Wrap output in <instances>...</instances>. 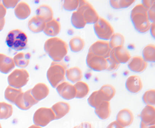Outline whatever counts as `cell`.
<instances>
[{
	"label": "cell",
	"mask_w": 155,
	"mask_h": 128,
	"mask_svg": "<svg viewBox=\"0 0 155 128\" xmlns=\"http://www.w3.org/2000/svg\"><path fill=\"white\" fill-rule=\"evenodd\" d=\"M142 5L146 8L147 11L155 5V0H144L142 1Z\"/></svg>",
	"instance_id": "43"
},
{
	"label": "cell",
	"mask_w": 155,
	"mask_h": 128,
	"mask_svg": "<svg viewBox=\"0 0 155 128\" xmlns=\"http://www.w3.org/2000/svg\"><path fill=\"white\" fill-rule=\"evenodd\" d=\"M9 86L16 89H21L28 83L29 74L24 69H17L13 71L8 77Z\"/></svg>",
	"instance_id": "5"
},
{
	"label": "cell",
	"mask_w": 155,
	"mask_h": 128,
	"mask_svg": "<svg viewBox=\"0 0 155 128\" xmlns=\"http://www.w3.org/2000/svg\"><path fill=\"white\" fill-rule=\"evenodd\" d=\"M55 120V115L51 108H41L35 112L33 122L35 125L45 127Z\"/></svg>",
	"instance_id": "7"
},
{
	"label": "cell",
	"mask_w": 155,
	"mask_h": 128,
	"mask_svg": "<svg viewBox=\"0 0 155 128\" xmlns=\"http://www.w3.org/2000/svg\"><path fill=\"white\" fill-rule=\"evenodd\" d=\"M107 128H124L121 126L117 121L112 122V123L109 124Z\"/></svg>",
	"instance_id": "45"
},
{
	"label": "cell",
	"mask_w": 155,
	"mask_h": 128,
	"mask_svg": "<svg viewBox=\"0 0 155 128\" xmlns=\"http://www.w3.org/2000/svg\"><path fill=\"white\" fill-rule=\"evenodd\" d=\"M28 37L22 31L13 30L10 32L6 38L8 46L15 51H21L26 49L28 44Z\"/></svg>",
	"instance_id": "4"
},
{
	"label": "cell",
	"mask_w": 155,
	"mask_h": 128,
	"mask_svg": "<svg viewBox=\"0 0 155 128\" xmlns=\"http://www.w3.org/2000/svg\"><path fill=\"white\" fill-rule=\"evenodd\" d=\"M155 22H152L151 24H150V33H151V35L153 38H155Z\"/></svg>",
	"instance_id": "47"
},
{
	"label": "cell",
	"mask_w": 155,
	"mask_h": 128,
	"mask_svg": "<svg viewBox=\"0 0 155 128\" xmlns=\"http://www.w3.org/2000/svg\"><path fill=\"white\" fill-rule=\"evenodd\" d=\"M94 29L98 38L104 41L110 40L114 34V29L110 23L101 17L94 23Z\"/></svg>",
	"instance_id": "6"
},
{
	"label": "cell",
	"mask_w": 155,
	"mask_h": 128,
	"mask_svg": "<svg viewBox=\"0 0 155 128\" xmlns=\"http://www.w3.org/2000/svg\"><path fill=\"white\" fill-rule=\"evenodd\" d=\"M74 128H92L91 125L88 123H84Z\"/></svg>",
	"instance_id": "46"
},
{
	"label": "cell",
	"mask_w": 155,
	"mask_h": 128,
	"mask_svg": "<svg viewBox=\"0 0 155 128\" xmlns=\"http://www.w3.org/2000/svg\"><path fill=\"white\" fill-rule=\"evenodd\" d=\"M126 87L130 92L137 93L142 88V83L140 78L136 75L130 76L126 81Z\"/></svg>",
	"instance_id": "17"
},
{
	"label": "cell",
	"mask_w": 155,
	"mask_h": 128,
	"mask_svg": "<svg viewBox=\"0 0 155 128\" xmlns=\"http://www.w3.org/2000/svg\"><path fill=\"white\" fill-rule=\"evenodd\" d=\"M107 62V70L108 71H113L116 70L118 68L120 64L117 63L114 60L112 59L110 57L106 59Z\"/></svg>",
	"instance_id": "40"
},
{
	"label": "cell",
	"mask_w": 155,
	"mask_h": 128,
	"mask_svg": "<svg viewBox=\"0 0 155 128\" xmlns=\"http://www.w3.org/2000/svg\"><path fill=\"white\" fill-rule=\"evenodd\" d=\"M44 50L53 61L61 62L67 55L68 46L60 38L53 37L47 40L44 44Z\"/></svg>",
	"instance_id": "1"
},
{
	"label": "cell",
	"mask_w": 155,
	"mask_h": 128,
	"mask_svg": "<svg viewBox=\"0 0 155 128\" xmlns=\"http://www.w3.org/2000/svg\"><path fill=\"white\" fill-rule=\"evenodd\" d=\"M104 101H105L99 90L92 93L88 99V102L89 105L95 108Z\"/></svg>",
	"instance_id": "31"
},
{
	"label": "cell",
	"mask_w": 155,
	"mask_h": 128,
	"mask_svg": "<svg viewBox=\"0 0 155 128\" xmlns=\"http://www.w3.org/2000/svg\"><path fill=\"white\" fill-rule=\"evenodd\" d=\"M46 22L38 19V17L31 18L28 23V27L31 31L34 33H39L44 30Z\"/></svg>",
	"instance_id": "24"
},
{
	"label": "cell",
	"mask_w": 155,
	"mask_h": 128,
	"mask_svg": "<svg viewBox=\"0 0 155 128\" xmlns=\"http://www.w3.org/2000/svg\"><path fill=\"white\" fill-rule=\"evenodd\" d=\"M0 128H2V126H0Z\"/></svg>",
	"instance_id": "51"
},
{
	"label": "cell",
	"mask_w": 155,
	"mask_h": 128,
	"mask_svg": "<svg viewBox=\"0 0 155 128\" xmlns=\"http://www.w3.org/2000/svg\"><path fill=\"white\" fill-rule=\"evenodd\" d=\"M147 66V62L142 57L136 56L130 59L128 66L129 69L135 72H140L145 70Z\"/></svg>",
	"instance_id": "14"
},
{
	"label": "cell",
	"mask_w": 155,
	"mask_h": 128,
	"mask_svg": "<svg viewBox=\"0 0 155 128\" xmlns=\"http://www.w3.org/2000/svg\"><path fill=\"white\" fill-rule=\"evenodd\" d=\"M22 93L21 89H16L10 86H8L5 91V98L10 102L15 103L16 99L20 94Z\"/></svg>",
	"instance_id": "30"
},
{
	"label": "cell",
	"mask_w": 155,
	"mask_h": 128,
	"mask_svg": "<svg viewBox=\"0 0 155 128\" xmlns=\"http://www.w3.org/2000/svg\"><path fill=\"white\" fill-rule=\"evenodd\" d=\"M74 86L76 90V98L82 99L85 98L88 94L89 88L86 83L79 81L76 83Z\"/></svg>",
	"instance_id": "29"
},
{
	"label": "cell",
	"mask_w": 155,
	"mask_h": 128,
	"mask_svg": "<svg viewBox=\"0 0 155 128\" xmlns=\"http://www.w3.org/2000/svg\"><path fill=\"white\" fill-rule=\"evenodd\" d=\"M61 28L60 22L57 20L53 19L46 23L43 32L47 36L55 37L60 32Z\"/></svg>",
	"instance_id": "22"
},
{
	"label": "cell",
	"mask_w": 155,
	"mask_h": 128,
	"mask_svg": "<svg viewBox=\"0 0 155 128\" xmlns=\"http://www.w3.org/2000/svg\"><path fill=\"white\" fill-rule=\"evenodd\" d=\"M140 128H155V124L153 125H147L143 122L140 123Z\"/></svg>",
	"instance_id": "48"
},
{
	"label": "cell",
	"mask_w": 155,
	"mask_h": 128,
	"mask_svg": "<svg viewBox=\"0 0 155 128\" xmlns=\"http://www.w3.org/2000/svg\"><path fill=\"white\" fill-rule=\"evenodd\" d=\"M69 46L72 52H78L84 49L85 42L80 37H74L70 41Z\"/></svg>",
	"instance_id": "32"
},
{
	"label": "cell",
	"mask_w": 155,
	"mask_h": 128,
	"mask_svg": "<svg viewBox=\"0 0 155 128\" xmlns=\"http://www.w3.org/2000/svg\"><path fill=\"white\" fill-rule=\"evenodd\" d=\"M5 24V18L3 19H0V32L3 30Z\"/></svg>",
	"instance_id": "49"
},
{
	"label": "cell",
	"mask_w": 155,
	"mask_h": 128,
	"mask_svg": "<svg viewBox=\"0 0 155 128\" xmlns=\"http://www.w3.org/2000/svg\"><path fill=\"white\" fill-rule=\"evenodd\" d=\"M143 59L146 62H154L155 61V47L153 44H149L143 49Z\"/></svg>",
	"instance_id": "33"
},
{
	"label": "cell",
	"mask_w": 155,
	"mask_h": 128,
	"mask_svg": "<svg viewBox=\"0 0 155 128\" xmlns=\"http://www.w3.org/2000/svg\"><path fill=\"white\" fill-rule=\"evenodd\" d=\"M111 50L109 42L98 40L91 46L88 52L97 56L107 59L110 56Z\"/></svg>",
	"instance_id": "10"
},
{
	"label": "cell",
	"mask_w": 155,
	"mask_h": 128,
	"mask_svg": "<svg viewBox=\"0 0 155 128\" xmlns=\"http://www.w3.org/2000/svg\"><path fill=\"white\" fill-rule=\"evenodd\" d=\"M125 39L124 36L120 33H114L110 39L109 45L111 49L117 47L123 46Z\"/></svg>",
	"instance_id": "36"
},
{
	"label": "cell",
	"mask_w": 155,
	"mask_h": 128,
	"mask_svg": "<svg viewBox=\"0 0 155 128\" xmlns=\"http://www.w3.org/2000/svg\"><path fill=\"white\" fill-rule=\"evenodd\" d=\"M95 113L101 120H106L110 114V104L109 102L104 101L95 108Z\"/></svg>",
	"instance_id": "25"
},
{
	"label": "cell",
	"mask_w": 155,
	"mask_h": 128,
	"mask_svg": "<svg viewBox=\"0 0 155 128\" xmlns=\"http://www.w3.org/2000/svg\"><path fill=\"white\" fill-rule=\"evenodd\" d=\"M13 59L5 54L0 53V72L7 74L11 72L15 68Z\"/></svg>",
	"instance_id": "19"
},
{
	"label": "cell",
	"mask_w": 155,
	"mask_h": 128,
	"mask_svg": "<svg viewBox=\"0 0 155 128\" xmlns=\"http://www.w3.org/2000/svg\"><path fill=\"white\" fill-rule=\"evenodd\" d=\"M141 121L147 125L155 124V109L150 105H147L140 115Z\"/></svg>",
	"instance_id": "16"
},
{
	"label": "cell",
	"mask_w": 155,
	"mask_h": 128,
	"mask_svg": "<svg viewBox=\"0 0 155 128\" xmlns=\"http://www.w3.org/2000/svg\"><path fill=\"white\" fill-rule=\"evenodd\" d=\"M87 65L95 71L100 72L107 69L106 59L88 52L86 59Z\"/></svg>",
	"instance_id": "11"
},
{
	"label": "cell",
	"mask_w": 155,
	"mask_h": 128,
	"mask_svg": "<svg viewBox=\"0 0 155 128\" xmlns=\"http://www.w3.org/2000/svg\"><path fill=\"white\" fill-rule=\"evenodd\" d=\"M28 128H41L40 126H38V125H32L30 127H29Z\"/></svg>",
	"instance_id": "50"
},
{
	"label": "cell",
	"mask_w": 155,
	"mask_h": 128,
	"mask_svg": "<svg viewBox=\"0 0 155 128\" xmlns=\"http://www.w3.org/2000/svg\"><path fill=\"white\" fill-rule=\"evenodd\" d=\"M1 126V124H0V126Z\"/></svg>",
	"instance_id": "52"
},
{
	"label": "cell",
	"mask_w": 155,
	"mask_h": 128,
	"mask_svg": "<svg viewBox=\"0 0 155 128\" xmlns=\"http://www.w3.org/2000/svg\"><path fill=\"white\" fill-rule=\"evenodd\" d=\"M55 115V120H59L68 113L70 110L69 103L64 102H59L52 106L51 108Z\"/></svg>",
	"instance_id": "20"
},
{
	"label": "cell",
	"mask_w": 155,
	"mask_h": 128,
	"mask_svg": "<svg viewBox=\"0 0 155 128\" xmlns=\"http://www.w3.org/2000/svg\"><path fill=\"white\" fill-rule=\"evenodd\" d=\"M77 10L82 13L87 24H94L99 18L92 5L86 1H80Z\"/></svg>",
	"instance_id": "8"
},
{
	"label": "cell",
	"mask_w": 155,
	"mask_h": 128,
	"mask_svg": "<svg viewBox=\"0 0 155 128\" xmlns=\"http://www.w3.org/2000/svg\"><path fill=\"white\" fill-rule=\"evenodd\" d=\"M130 19L135 29L140 33L148 31L150 23L147 15V11L142 4L136 5L131 10Z\"/></svg>",
	"instance_id": "2"
},
{
	"label": "cell",
	"mask_w": 155,
	"mask_h": 128,
	"mask_svg": "<svg viewBox=\"0 0 155 128\" xmlns=\"http://www.w3.org/2000/svg\"><path fill=\"white\" fill-rule=\"evenodd\" d=\"M99 90L102 93L105 101L109 102L114 97L116 93L115 88L110 84L103 85Z\"/></svg>",
	"instance_id": "34"
},
{
	"label": "cell",
	"mask_w": 155,
	"mask_h": 128,
	"mask_svg": "<svg viewBox=\"0 0 155 128\" xmlns=\"http://www.w3.org/2000/svg\"><path fill=\"white\" fill-rule=\"evenodd\" d=\"M110 57L117 63L120 64L128 62L130 59V55L129 52L123 46H121L111 49Z\"/></svg>",
	"instance_id": "13"
},
{
	"label": "cell",
	"mask_w": 155,
	"mask_h": 128,
	"mask_svg": "<svg viewBox=\"0 0 155 128\" xmlns=\"http://www.w3.org/2000/svg\"><path fill=\"white\" fill-rule=\"evenodd\" d=\"M31 93L38 101L46 98L49 93V89L46 84L38 83L31 89Z\"/></svg>",
	"instance_id": "18"
},
{
	"label": "cell",
	"mask_w": 155,
	"mask_h": 128,
	"mask_svg": "<svg viewBox=\"0 0 155 128\" xmlns=\"http://www.w3.org/2000/svg\"><path fill=\"white\" fill-rule=\"evenodd\" d=\"M67 67L64 62L53 61L47 72V78L52 87L56 88L65 80Z\"/></svg>",
	"instance_id": "3"
},
{
	"label": "cell",
	"mask_w": 155,
	"mask_h": 128,
	"mask_svg": "<svg viewBox=\"0 0 155 128\" xmlns=\"http://www.w3.org/2000/svg\"><path fill=\"white\" fill-rule=\"evenodd\" d=\"M2 4L7 8H13L18 4L19 1H3Z\"/></svg>",
	"instance_id": "41"
},
{
	"label": "cell",
	"mask_w": 155,
	"mask_h": 128,
	"mask_svg": "<svg viewBox=\"0 0 155 128\" xmlns=\"http://www.w3.org/2000/svg\"><path fill=\"white\" fill-rule=\"evenodd\" d=\"M56 89L58 94L65 99H72L76 97V89L74 85L69 83L63 82L59 84Z\"/></svg>",
	"instance_id": "12"
},
{
	"label": "cell",
	"mask_w": 155,
	"mask_h": 128,
	"mask_svg": "<svg viewBox=\"0 0 155 128\" xmlns=\"http://www.w3.org/2000/svg\"><path fill=\"white\" fill-rule=\"evenodd\" d=\"M143 100L147 105H154L155 104V90H149L147 91L143 96Z\"/></svg>",
	"instance_id": "38"
},
{
	"label": "cell",
	"mask_w": 155,
	"mask_h": 128,
	"mask_svg": "<svg viewBox=\"0 0 155 128\" xmlns=\"http://www.w3.org/2000/svg\"><path fill=\"white\" fill-rule=\"evenodd\" d=\"M36 17L47 23L53 19V12L49 6L41 5L36 11Z\"/></svg>",
	"instance_id": "21"
},
{
	"label": "cell",
	"mask_w": 155,
	"mask_h": 128,
	"mask_svg": "<svg viewBox=\"0 0 155 128\" xmlns=\"http://www.w3.org/2000/svg\"><path fill=\"white\" fill-rule=\"evenodd\" d=\"M134 116L131 111L127 109L119 112L117 115V121L123 127H127L132 123Z\"/></svg>",
	"instance_id": "15"
},
{
	"label": "cell",
	"mask_w": 155,
	"mask_h": 128,
	"mask_svg": "<svg viewBox=\"0 0 155 128\" xmlns=\"http://www.w3.org/2000/svg\"><path fill=\"white\" fill-rule=\"evenodd\" d=\"M147 15L150 22H155V5L147 10Z\"/></svg>",
	"instance_id": "42"
},
{
	"label": "cell",
	"mask_w": 155,
	"mask_h": 128,
	"mask_svg": "<svg viewBox=\"0 0 155 128\" xmlns=\"http://www.w3.org/2000/svg\"><path fill=\"white\" fill-rule=\"evenodd\" d=\"M31 58L29 53L20 52L18 53L13 58L15 65L21 68H25L28 65Z\"/></svg>",
	"instance_id": "27"
},
{
	"label": "cell",
	"mask_w": 155,
	"mask_h": 128,
	"mask_svg": "<svg viewBox=\"0 0 155 128\" xmlns=\"http://www.w3.org/2000/svg\"><path fill=\"white\" fill-rule=\"evenodd\" d=\"M38 102L32 96L31 89L20 94L16 99L14 103L21 109L27 110Z\"/></svg>",
	"instance_id": "9"
},
{
	"label": "cell",
	"mask_w": 155,
	"mask_h": 128,
	"mask_svg": "<svg viewBox=\"0 0 155 128\" xmlns=\"http://www.w3.org/2000/svg\"><path fill=\"white\" fill-rule=\"evenodd\" d=\"M14 12L17 18L19 19L24 20L30 15L31 10L27 3L21 2L15 7Z\"/></svg>",
	"instance_id": "23"
},
{
	"label": "cell",
	"mask_w": 155,
	"mask_h": 128,
	"mask_svg": "<svg viewBox=\"0 0 155 128\" xmlns=\"http://www.w3.org/2000/svg\"><path fill=\"white\" fill-rule=\"evenodd\" d=\"M13 113V108L11 104L0 102V120L8 119Z\"/></svg>",
	"instance_id": "35"
},
{
	"label": "cell",
	"mask_w": 155,
	"mask_h": 128,
	"mask_svg": "<svg viewBox=\"0 0 155 128\" xmlns=\"http://www.w3.org/2000/svg\"><path fill=\"white\" fill-rule=\"evenodd\" d=\"M135 1L133 0H125V1H117L111 0L110 2V6L115 9L125 8L131 6Z\"/></svg>",
	"instance_id": "37"
},
{
	"label": "cell",
	"mask_w": 155,
	"mask_h": 128,
	"mask_svg": "<svg viewBox=\"0 0 155 128\" xmlns=\"http://www.w3.org/2000/svg\"><path fill=\"white\" fill-rule=\"evenodd\" d=\"M71 22L73 26L78 29H83L87 24L82 13L78 10L72 13Z\"/></svg>",
	"instance_id": "28"
},
{
	"label": "cell",
	"mask_w": 155,
	"mask_h": 128,
	"mask_svg": "<svg viewBox=\"0 0 155 128\" xmlns=\"http://www.w3.org/2000/svg\"><path fill=\"white\" fill-rule=\"evenodd\" d=\"M66 75L68 80L73 83L80 81L82 78V73L81 70L76 67L67 69Z\"/></svg>",
	"instance_id": "26"
},
{
	"label": "cell",
	"mask_w": 155,
	"mask_h": 128,
	"mask_svg": "<svg viewBox=\"0 0 155 128\" xmlns=\"http://www.w3.org/2000/svg\"><path fill=\"white\" fill-rule=\"evenodd\" d=\"M80 1L74 0V1H69L67 0L64 2L63 8L66 10L71 11L75 10L78 8L79 5Z\"/></svg>",
	"instance_id": "39"
},
{
	"label": "cell",
	"mask_w": 155,
	"mask_h": 128,
	"mask_svg": "<svg viewBox=\"0 0 155 128\" xmlns=\"http://www.w3.org/2000/svg\"><path fill=\"white\" fill-rule=\"evenodd\" d=\"M7 13V9L4 7L2 2L0 1V19L5 18V15Z\"/></svg>",
	"instance_id": "44"
}]
</instances>
